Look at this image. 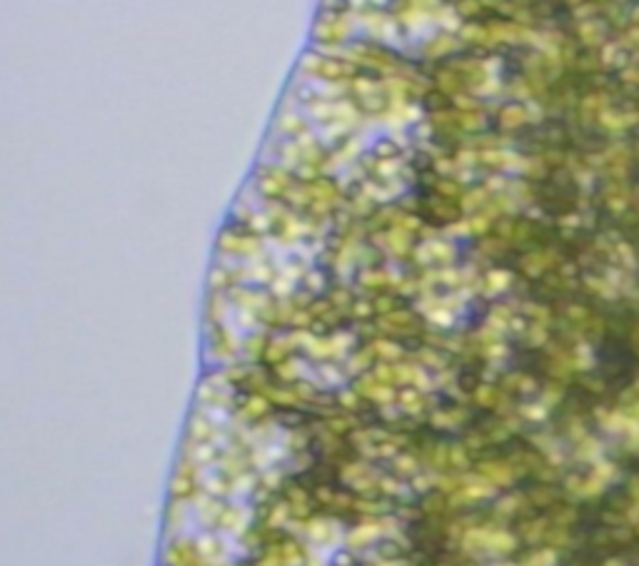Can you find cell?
Segmentation results:
<instances>
[{
  "mask_svg": "<svg viewBox=\"0 0 639 566\" xmlns=\"http://www.w3.org/2000/svg\"><path fill=\"white\" fill-rule=\"evenodd\" d=\"M450 462L455 464V467H465L467 464V454L462 452L460 447H455V450H450Z\"/></svg>",
  "mask_w": 639,
  "mask_h": 566,
  "instance_id": "11",
  "label": "cell"
},
{
  "mask_svg": "<svg viewBox=\"0 0 639 566\" xmlns=\"http://www.w3.org/2000/svg\"><path fill=\"white\" fill-rule=\"evenodd\" d=\"M400 399H403V404H405V410H407V412H420V407H422V402H420V395H415V392H405Z\"/></svg>",
  "mask_w": 639,
  "mask_h": 566,
  "instance_id": "8",
  "label": "cell"
},
{
  "mask_svg": "<svg viewBox=\"0 0 639 566\" xmlns=\"http://www.w3.org/2000/svg\"><path fill=\"white\" fill-rule=\"evenodd\" d=\"M489 495H493V485H489V481L467 479L465 485L455 491V502H472V499H485Z\"/></svg>",
  "mask_w": 639,
  "mask_h": 566,
  "instance_id": "3",
  "label": "cell"
},
{
  "mask_svg": "<svg viewBox=\"0 0 639 566\" xmlns=\"http://www.w3.org/2000/svg\"><path fill=\"white\" fill-rule=\"evenodd\" d=\"M379 534V526H360L357 532L350 536V544H360V542H367L373 540V536Z\"/></svg>",
  "mask_w": 639,
  "mask_h": 566,
  "instance_id": "7",
  "label": "cell"
},
{
  "mask_svg": "<svg viewBox=\"0 0 639 566\" xmlns=\"http://www.w3.org/2000/svg\"><path fill=\"white\" fill-rule=\"evenodd\" d=\"M477 475L483 477L489 485H509L515 477L513 467H507V464H499V462H487L483 467L477 469Z\"/></svg>",
  "mask_w": 639,
  "mask_h": 566,
  "instance_id": "2",
  "label": "cell"
},
{
  "mask_svg": "<svg viewBox=\"0 0 639 566\" xmlns=\"http://www.w3.org/2000/svg\"><path fill=\"white\" fill-rule=\"evenodd\" d=\"M338 529L332 522H312L310 524V536L315 542H328L330 536H335Z\"/></svg>",
  "mask_w": 639,
  "mask_h": 566,
  "instance_id": "6",
  "label": "cell"
},
{
  "mask_svg": "<svg viewBox=\"0 0 639 566\" xmlns=\"http://www.w3.org/2000/svg\"><path fill=\"white\" fill-rule=\"evenodd\" d=\"M460 420H462V414H442V417L438 414L434 417V422L438 424H450V422H460Z\"/></svg>",
  "mask_w": 639,
  "mask_h": 566,
  "instance_id": "13",
  "label": "cell"
},
{
  "mask_svg": "<svg viewBox=\"0 0 639 566\" xmlns=\"http://www.w3.org/2000/svg\"><path fill=\"white\" fill-rule=\"evenodd\" d=\"M395 464H397V471H405V475L418 471V464H415V459H410V457H400Z\"/></svg>",
  "mask_w": 639,
  "mask_h": 566,
  "instance_id": "9",
  "label": "cell"
},
{
  "mask_svg": "<svg viewBox=\"0 0 639 566\" xmlns=\"http://www.w3.org/2000/svg\"><path fill=\"white\" fill-rule=\"evenodd\" d=\"M285 517H287V509H285V507H283V509H277V512L273 514V524H275V522H283Z\"/></svg>",
  "mask_w": 639,
  "mask_h": 566,
  "instance_id": "14",
  "label": "cell"
},
{
  "mask_svg": "<svg viewBox=\"0 0 639 566\" xmlns=\"http://www.w3.org/2000/svg\"><path fill=\"white\" fill-rule=\"evenodd\" d=\"M265 410H267V404H265V402H261V399H253V402L247 404V414H253V417L263 414Z\"/></svg>",
  "mask_w": 639,
  "mask_h": 566,
  "instance_id": "12",
  "label": "cell"
},
{
  "mask_svg": "<svg viewBox=\"0 0 639 566\" xmlns=\"http://www.w3.org/2000/svg\"><path fill=\"white\" fill-rule=\"evenodd\" d=\"M495 399H497V392H495L493 387H483L477 392V402H483V404H493Z\"/></svg>",
  "mask_w": 639,
  "mask_h": 566,
  "instance_id": "10",
  "label": "cell"
},
{
  "mask_svg": "<svg viewBox=\"0 0 639 566\" xmlns=\"http://www.w3.org/2000/svg\"><path fill=\"white\" fill-rule=\"evenodd\" d=\"M220 524L230 529V532H243V526L247 524V512L240 507L225 509V512H222V517H220Z\"/></svg>",
  "mask_w": 639,
  "mask_h": 566,
  "instance_id": "4",
  "label": "cell"
},
{
  "mask_svg": "<svg viewBox=\"0 0 639 566\" xmlns=\"http://www.w3.org/2000/svg\"><path fill=\"white\" fill-rule=\"evenodd\" d=\"M342 479L348 481V485H353L355 489H363L370 491L373 487H377V477L370 471V467H363V464H353V467H348L342 471Z\"/></svg>",
  "mask_w": 639,
  "mask_h": 566,
  "instance_id": "1",
  "label": "cell"
},
{
  "mask_svg": "<svg viewBox=\"0 0 639 566\" xmlns=\"http://www.w3.org/2000/svg\"><path fill=\"white\" fill-rule=\"evenodd\" d=\"M360 392L367 395V397H373V399H383V402H387V399H393V389L387 387V385H375L373 379H365V382L360 385Z\"/></svg>",
  "mask_w": 639,
  "mask_h": 566,
  "instance_id": "5",
  "label": "cell"
}]
</instances>
